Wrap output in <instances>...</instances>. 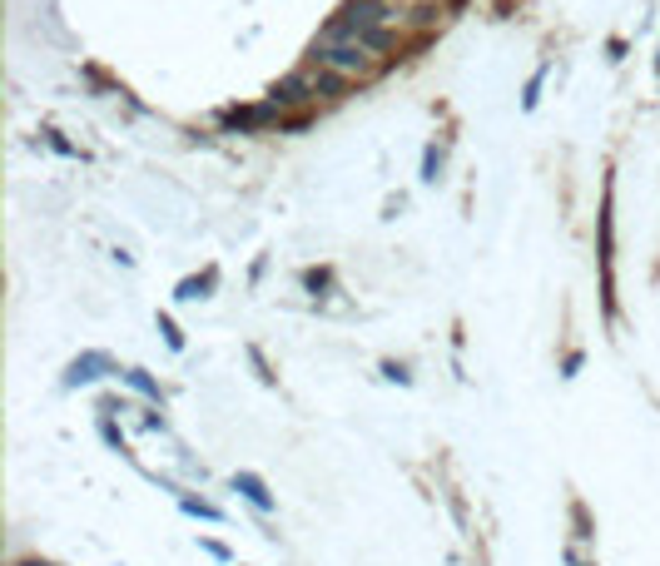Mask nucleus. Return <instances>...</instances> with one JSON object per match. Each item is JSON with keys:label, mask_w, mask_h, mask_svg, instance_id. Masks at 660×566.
Wrapping results in <instances>:
<instances>
[{"label": "nucleus", "mask_w": 660, "mask_h": 566, "mask_svg": "<svg viewBox=\"0 0 660 566\" xmlns=\"http://www.w3.org/2000/svg\"><path fill=\"white\" fill-rule=\"evenodd\" d=\"M313 65H318V70H333V75H343V80H368L373 65H378V55H368L358 40H343V35L323 30V35L313 40Z\"/></svg>", "instance_id": "1"}, {"label": "nucleus", "mask_w": 660, "mask_h": 566, "mask_svg": "<svg viewBox=\"0 0 660 566\" xmlns=\"http://www.w3.org/2000/svg\"><path fill=\"white\" fill-rule=\"evenodd\" d=\"M328 30H333V35H343V40H358L368 55H397V50H402V40H397L393 25H373V20L353 15L348 5L338 10V20H333Z\"/></svg>", "instance_id": "2"}, {"label": "nucleus", "mask_w": 660, "mask_h": 566, "mask_svg": "<svg viewBox=\"0 0 660 566\" xmlns=\"http://www.w3.org/2000/svg\"><path fill=\"white\" fill-rule=\"evenodd\" d=\"M303 100H318V90H313V75H283L278 85H273V105L278 110H288V105H303Z\"/></svg>", "instance_id": "3"}, {"label": "nucleus", "mask_w": 660, "mask_h": 566, "mask_svg": "<svg viewBox=\"0 0 660 566\" xmlns=\"http://www.w3.org/2000/svg\"><path fill=\"white\" fill-rule=\"evenodd\" d=\"M348 10L363 15V20H373V25H402L407 20V10L397 0H348Z\"/></svg>", "instance_id": "4"}, {"label": "nucleus", "mask_w": 660, "mask_h": 566, "mask_svg": "<svg viewBox=\"0 0 660 566\" xmlns=\"http://www.w3.org/2000/svg\"><path fill=\"white\" fill-rule=\"evenodd\" d=\"M100 368H110V358H100V353L75 358V363H70V373H65V383H95V378H100Z\"/></svg>", "instance_id": "5"}, {"label": "nucleus", "mask_w": 660, "mask_h": 566, "mask_svg": "<svg viewBox=\"0 0 660 566\" xmlns=\"http://www.w3.org/2000/svg\"><path fill=\"white\" fill-rule=\"evenodd\" d=\"M313 90H318V100H343V95H348V80L333 75V70H318V75H313Z\"/></svg>", "instance_id": "6"}, {"label": "nucleus", "mask_w": 660, "mask_h": 566, "mask_svg": "<svg viewBox=\"0 0 660 566\" xmlns=\"http://www.w3.org/2000/svg\"><path fill=\"white\" fill-rule=\"evenodd\" d=\"M234 487H239V492H244V497H249V502H254V507H273V497H268V487L264 482H259V477H254V472H239V477H234Z\"/></svg>", "instance_id": "7"}, {"label": "nucleus", "mask_w": 660, "mask_h": 566, "mask_svg": "<svg viewBox=\"0 0 660 566\" xmlns=\"http://www.w3.org/2000/svg\"><path fill=\"white\" fill-rule=\"evenodd\" d=\"M407 20L427 30V25H437V20H442V5H432V0H422V5H412V10H407Z\"/></svg>", "instance_id": "8"}, {"label": "nucleus", "mask_w": 660, "mask_h": 566, "mask_svg": "<svg viewBox=\"0 0 660 566\" xmlns=\"http://www.w3.org/2000/svg\"><path fill=\"white\" fill-rule=\"evenodd\" d=\"M125 378H130V383L139 388V393H144V398H159V388H154V383H149L144 373H125Z\"/></svg>", "instance_id": "9"}, {"label": "nucleus", "mask_w": 660, "mask_h": 566, "mask_svg": "<svg viewBox=\"0 0 660 566\" xmlns=\"http://www.w3.org/2000/svg\"><path fill=\"white\" fill-rule=\"evenodd\" d=\"M437 164H442V159L427 149V159H422V179H437Z\"/></svg>", "instance_id": "10"}, {"label": "nucleus", "mask_w": 660, "mask_h": 566, "mask_svg": "<svg viewBox=\"0 0 660 566\" xmlns=\"http://www.w3.org/2000/svg\"><path fill=\"white\" fill-rule=\"evenodd\" d=\"M25 566H40V562H25Z\"/></svg>", "instance_id": "11"}]
</instances>
